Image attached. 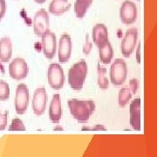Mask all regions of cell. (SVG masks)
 Returning a JSON list of instances; mask_svg holds the SVG:
<instances>
[{
	"label": "cell",
	"instance_id": "cell-30",
	"mask_svg": "<svg viewBox=\"0 0 157 157\" xmlns=\"http://www.w3.org/2000/svg\"><path fill=\"white\" fill-rule=\"evenodd\" d=\"M37 4H39V5H41V4H44L46 0H34Z\"/></svg>",
	"mask_w": 157,
	"mask_h": 157
},
{
	"label": "cell",
	"instance_id": "cell-23",
	"mask_svg": "<svg viewBox=\"0 0 157 157\" xmlns=\"http://www.w3.org/2000/svg\"><path fill=\"white\" fill-rule=\"evenodd\" d=\"M26 128L21 119L15 118L11 121V126L9 127V131H25Z\"/></svg>",
	"mask_w": 157,
	"mask_h": 157
},
{
	"label": "cell",
	"instance_id": "cell-11",
	"mask_svg": "<svg viewBox=\"0 0 157 157\" xmlns=\"http://www.w3.org/2000/svg\"><path fill=\"white\" fill-rule=\"evenodd\" d=\"M72 50H73V44H72V39L68 34H63L59 44V52H58V57L60 63H67L70 59L72 55Z\"/></svg>",
	"mask_w": 157,
	"mask_h": 157
},
{
	"label": "cell",
	"instance_id": "cell-29",
	"mask_svg": "<svg viewBox=\"0 0 157 157\" xmlns=\"http://www.w3.org/2000/svg\"><path fill=\"white\" fill-rule=\"evenodd\" d=\"M140 43L138 44V46H137V50H136V61L138 64H140Z\"/></svg>",
	"mask_w": 157,
	"mask_h": 157
},
{
	"label": "cell",
	"instance_id": "cell-26",
	"mask_svg": "<svg viewBox=\"0 0 157 157\" xmlns=\"http://www.w3.org/2000/svg\"><path fill=\"white\" fill-rule=\"evenodd\" d=\"M138 86H139V83L138 80L136 78H132L129 82V89L131 91L132 94H135L137 90H138Z\"/></svg>",
	"mask_w": 157,
	"mask_h": 157
},
{
	"label": "cell",
	"instance_id": "cell-9",
	"mask_svg": "<svg viewBox=\"0 0 157 157\" xmlns=\"http://www.w3.org/2000/svg\"><path fill=\"white\" fill-rule=\"evenodd\" d=\"M138 15L137 7L134 2L130 0H126L122 3L120 8V18L121 22L129 25L136 21Z\"/></svg>",
	"mask_w": 157,
	"mask_h": 157
},
{
	"label": "cell",
	"instance_id": "cell-6",
	"mask_svg": "<svg viewBox=\"0 0 157 157\" xmlns=\"http://www.w3.org/2000/svg\"><path fill=\"white\" fill-rule=\"evenodd\" d=\"M41 38H42L41 45H42V51H43L44 55L48 59H52L56 54V35L54 33L48 30L42 34Z\"/></svg>",
	"mask_w": 157,
	"mask_h": 157
},
{
	"label": "cell",
	"instance_id": "cell-1",
	"mask_svg": "<svg viewBox=\"0 0 157 157\" xmlns=\"http://www.w3.org/2000/svg\"><path fill=\"white\" fill-rule=\"evenodd\" d=\"M67 105L73 117L81 123L87 122L95 111V103L94 101L72 99L67 101Z\"/></svg>",
	"mask_w": 157,
	"mask_h": 157
},
{
	"label": "cell",
	"instance_id": "cell-2",
	"mask_svg": "<svg viewBox=\"0 0 157 157\" xmlns=\"http://www.w3.org/2000/svg\"><path fill=\"white\" fill-rule=\"evenodd\" d=\"M87 64L84 59L77 62L68 72V83L73 90H81L87 75Z\"/></svg>",
	"mask_w": 157,
	"mask_h": 157
},
{
	"label": "cell",
	"instance_id": "cell-8",
	"mask_svg": "<svg viewBox=\"0 0 157 157\" xmlns=\"http://www.w3.org/2000/svg\"><path fill=\"white\" fill-rule=\"evenodd\" d=\"M28 73V65L22 58L14 59L9 65V73L13 79L22 80L27 77Z\"/></svg>",
	"mask_w": 157,
	"mask_h": 157
},
{
	"label": "cell",
	"instance_id": "cell-25",
	"mask_svg": "<svg viewBox=\"0 0 157 157\" xmlns=\"http://www.w3.org/2000/svg\"><path fill=\"white\" fill-rule=\"evenodd\" d=\"M7 117H8V112L6 111L5 113H2L1 110H0V131H3L6 128Z\"/></svg>",
	"mask_w": 157,
	"mask_h": 157
},
{
	"label": "cell",
	"instance_id": "cell-14",
	"mask_svg": "<svg viewBox=\"0 0 157 157\" xmlns=\"http://www.w3.org/2000/svg\"><path fill=\"white\" fill-rule=\"evenodd\" d=\"M61 117V98L59 94H54L49 106V118L52 123H59Z\"/></svg>",
	"mask_w": 157,
	"mask_h": 157
},
{
	"label": "cell",
	"instance_id": "cell-21",
	"mask_svg": "<svg viewBox=\"0 0 157 157\" xmlns=\"http://www.w3.org/2000/svg\"><path fill=\"white\" fill-rule=\"evenodd\" d=\"M132 93L129 88H121L119 91V97H118V101H119V106L121 107H125L129 101L132 99Z\"/></svg>",
	"mask_w": 157,
	"mask_h": 157
},
{
	"label": "cell",
	"instance_id": "cell-18",
	"mask_svg": "<svg viewBox=\"0 0 157 157\" xmlns=\"http://www.w3.org/2000/svg\"><path fill=\"white\" fill-rule=\"evenodd\" d=\"M99 48V54L100 59L103 64H110L113 57V50L112 45L109 41H107L106 44L101 45Z\"/></svg>",
	"mask_w": 157,
	"mask_h": 157
},
{
	"label": "cell",
	"instance_id": "cell-5",
	"mask_svg": "<svg viewBox=\"0 0 157 157\" xmlns=\"http://www.w3.org/2000/svg\"><path fill=\"white\" fill-rule=\"evenodd\" d=\"M29 90L27 86L24 83L17 85L15 94V110L19 115H22L26 112L29 105Z\"/></svg>",
	"mask_w": 157,
	"mask_h": 157
},
{
	"label": "cell",
	"instance_id": "cell-3",
	"mask_svg": "<svg viewBox=\"0 0 157 157\" xmlns=\"http://www.w3.org/2000/svg\"><path fill=\"white\" fill-rule=\"evenodd\" d=\"M128 77V67L125 60L116 59L110 68V79L114 86H121Z\"/></svg>",
	"mask_w": 157,
	"mask_h": 157
},
{
	"label": "cell",
	"instance_id": "cell-22",
	"mask_svg": "<svg viewBox=\"0 0 157 157\" xmlns=\"http://www.w3.org/2000/svg\"><path fill=\"white\" fill-rule=\"evenodd\" d=\"M10 98V86L4 80H0V101H7Z\"/></svg>",
	"mask_w": 157,
	"mask_h": 157
},
{
	"label": "cell",
	"instance_id": "cell-24",
	"mask_svg": "<svg viewBox=\"0 0 157 157\" xmlns=\"http://www.w3.org/2000/svg\"><path fill=\"white\" fill-rule=\"evenodd\" d=\"M92 48H93V44L90 42L89 34L87 33L86 35V40H85V44L83 45V52L85 54L88 55L90 52L92 51Z\"/></svg>",
	"mask_w": 157,
	"mask_h": 157
},
{
	"label": "cell",
	"instance_id": "cell-4",
	"mask_svg": "<svg viewBox=\"0 0 157 157\" xmlns=\"http://www.w3.org/2000/svg\"><path fill=\"white\" fill-rule=\"evenodd\" d=\"M48 83L52 89H61L65 84V75L62 67L58 63H52L47 71Z\"/></svg>",
	"mask_w": 157,
	"mask_h": 157
},
{
	"label": "cell",
	"instance_id": "cell-7",
	"mask_svg": "<svg viewBox=\"0 0 157 157\" xmlns=\"http://www.w3.org/2000/svg\"><path fill=\"white\" fill-rule=\"evenodd\" d=\"M138 39V30L135 27L129 28L126 33L125 37L121 41V51L125 58H129L132 52L135 50L136 42Z\"/></svg>",
	"mask_w": 157,
	"mask_h": 157
},
{
	"label": "cell",
	"instance_id": "cell-15",
	"mask_svg": "<svg viewBox=\"0 0 157 157\" xmlns=\"http://www.w3.org/2000/svg\"><path fill=\"white\" fill-rule=\"evenodd\" d=\"M94 43L100 47L108 41V31L104 24H96L92 32Z\"/></svg>",
	"mask_w": 157,
	"mask_h": 157
},
{
	"label": "cell",
	"instance_id": "cell-16",
	"mask_svg": "<svg viewBox=\"0 0 157 157\" xmlns=\"http://www.w3.org/2000/svg\"><path fill=\"white\" fill-rule=\"evenodd\" d=\"M71 6L68 0H52L49 5V12L55 16H60L69 11Z\"/></svg>",
	"mask_w": 157,
	"mask_h": 157
},
{
	"label": "cell",
	"instance_id": "cell-12",
	"mask_svg": "<svg viewBox=\"0 0 157 157\" xmlns=\"http://www.w3.org/2000/svg\"><path fill=\"white\" fill-rule=\"evenodd\" d=\"M47 103V94L44 87L35 90L33 98V110L36 115H42L45 111Z\"/></svg>",
	"mask_w": 157,
	"mask_h": 157
},
{
	"label": "cell",
	"instance_id": "cell-27",
	"mask_svg": "<svg viewBox=\"0 0 157 157\" xmlns=\"http://www.w3.org/2000/svg\"><path fill=\"white\" fill-rule=\"evenodd\" d=\"M6 12V0H0V21L5 17Z\"/></svg>",
	"mask_w": 157,
	"mask_h": 157
},
{
	"label": "cell",
	"instance_id": "cell-19",
	"mask_svg": "<svg viewBox=\"0 0 157 157\" xmlns=\"http://www.w3.org/2000/svg\"><path fill=\"white\" fill-rule=\"evenodd\" d=\"M94 0H76L74 4V12L78 18H83Z\"/></svg>",
	"mask_w": 157,
	"mask_h": 157
},
{
	"label": "cell",
	"instance_id": "cell-20",
	"mask_svg": "<svg viewBox=\"0 0 157 157\" xmlns=\"http://www.w3.org/2000/svg\"><path fill=\"white\" fill-rule=\"evenodd\" d=\"M98 85L101 89L106 90L109 86V81L107 77V68L98 63Z\"/></svg>",
	"mask_w": 157,
	"mask_h": 157
},
{
	"label": "cell",
	"instance_id": "cell-28",
	"mask_svg": "<svg viewBox=\"0 0 157 157\" xmlns=\"http://www.w3.org/2000/svg\"><path fill=\"white\" fill-rule=\"evenodd\" d=\"M82 130L83 131H85V130H86V131H101V130L107 131L106 128L103 127V126H101V125H96L95 127H92V128H86V127H83Z\"/></svg>",
	"mask_w": 157,
	"mask_h": 157
},
{
	"label": "cell",
	"instance_id": "cell-10",
	"mask_svg": "<svg viewBox=\"0 0 157 157\" xmlns=\"http://www.w3.org/2000/svg\"><path fill=\"white\" fill-rule=\"evenodd\" d=\"M48 30H49V14L45 9H40L34 15V33L36 36L41 37L42 34Z\"/></svg>",
	"mask_w": 157,
	"mask_h": 157
},
{
	"label": "cell",
	"instance_id": "cell-13",
	"mask_svg": "<svg viewBox=\"0 0 157 157\" xmlns=\"http://www.w3.org/2000/svg\"><path fill=\"white\" fill-rule=\"evenodd\" d=\"M130 125L136 131L140 130V99H135L130 104Z\"/></svg>",
	"mask_w": 157,
	"mask_h": 157
},
{
	"label": "cell",
	"instance_id": "cell-17",
	"mask_svg": "<svg viewBox=\"0 0 157 157\" xmlns=\"http://www.w3.org/2000/svg\"><path fill=\"white\" fill-rule=\"evenodd\" d=\"M12 54V43L10 38L5 37L0 39V61L9 62Z\"/></svg>",
	"mask_w": 157,
	"mask_h": 157
}]
</instances>
